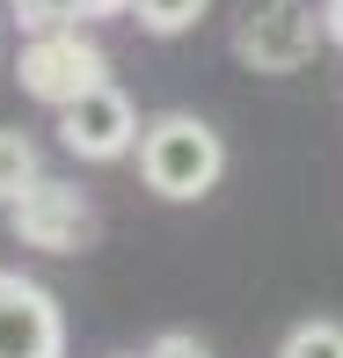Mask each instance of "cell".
<instances>
[{"label": "cell", "mask_w": 343, "mask_h": 358, "mask_svg": "<svg viewBox=\"0 0 343 358\" xmlns=\"http://www.w3.org/2000/svg\"><path fill=\"white\" fill-rule=\"evenodd\" d=\"M226 176V139L212 132L205 117L175 110V117H154L139 132V183L168 205H198L212 183Z\"/></svg>", "instance_id": "obj_1"}, {"label": "cell", "mask_w": 343, "mask_h": 358, "mask_svg": "<svg viewBox=\"0 0 343 358\" xmlns=\"http://www.w3.org/2000/svg\"><path fill=\"white\" fill-rule=\"evenodd\" d=\"M59 146H66L73 161H117L139 146V110L132 95L117 88V80H95L88 95H73L66 110H59Z\"/></svg>", "instance_id": "obj_5"}, {"label": "cell", "mask_w": 343, "mask_h": 358, "mask_svg": "<svg viewBox=\"0 0 343 358\" xmlns=\"http://www.w3.org/2000/svg\"><path fill=\"white\" fill-rule=\"evenodd\" d=\"M132 358H154V351H132Z\"/></svg>", "instance_id": "obj_14"}, {"label": "cell", "mask_w": 343, "mask_h": 358, "mask_svg": "<svg viewBox=\"0 0 343 358\" xmlns=\"http://www.w3.org/2000/svg\"><path fill=\"white\" fill-rule=\"evenodd\" d=\"M44 176V154L29 132H15V124H0V205H15L29 183Z\"/></svg>", "instance_id": "obj_7"}, {"label": "cell", "mask_w": 343, "mask_h": 358, "mask_svg": "<svg viewBox=\"0 0 343 358\" xmlns=\"http://www.w3.org/2000/svg\"><path fill=\"white\" fill-rule=\"evenodd\" d=\"M132 15L146 37H183V29L205 22V0H132Z\"/></svg>", "instance_id": "obj_8"}, {"label": "cell", "mask_w": 343, "mask_h": 358, "mask_svg": "<svg viewBox=\"0 0 343 358\" xmlns=\"http://www.w3.org/2000/svg\"><path fill=\"white\" fill-rule=\"evenodd\" d=\"M15 80H22V95H37L44 110H66L73 95H88L95 80H110V59H103V44H95L80 22H66V29H37V37H22Z\"/></svg>", "instance_id": "obj_3"}, {"label": "cell", "mask_w": 343, "mask_h": 358, "mask_svg": "<svg viewBox=\"0 0 343 358\" xmlns=\"http://www.w3.org/2000/svg\"><path fill=\"white\" fill-rule=\"evenodd\" d=\"M321 22H329V37L343 44V0H321Z\"/></svg>", "instance_id": "obj_13"}, {"label": "cell", "mask_w": 343, "mask_h": 358, "mask_svg": "<svg viewBox=\"0 0 343 358\" xmlns=\"http://www.w3.org/2000/svg\"><path fill=\"white\" fill-rule=\"evenodd\" d=\"M110 15H132V0H80V22H110Z\"/></svg>", "instance_id": "obj_12"}, {"label": "cell", "mask_w": 343, "mask_h": 358, "mask_svg": "<svg viewBox=\"0 0 343 358\" xmlns=\"http://www.w3.org/2000/svg\"><path fill=\"white\" fill-rule=\"evenodd\" d=\"M321 37H329V22H321L307 0H249V8L234 15V59L249 73H270V80L300 73Z\"/></svg>", "instance_id": "obj_2"}, {"label": "cell", "mask_w": 343, "mask_h": 358, "mask_svg": "<svg viewBox=\"0 0 343 358\" xmlns=\"http://www.w3.org/2000/svg\"><path fill=\"white\" fill-rule=\"evenodd\" d=\"M8 220H15V241H29V249H44V256H80L95 241L88 190H80V183H59V176H37V183L8 205Z\"/></svg>", "instance_id": "obj_4"}, {"label": "cell", "mask_w": 343, "mask_h": 358, "mask_svg": "<svg viewBox=\"0 0 343 358\" xmlns=\"http://www.w3.org/2000/svg\"><path fill=\"white\" fill-rule=\"evenodd\" d=\"M154 358H212L190 329H168V336H154Z\"/></svg>", "instance_id": "obj_11"}, {"label": "cell", "mask_w": 343, "mask_h": 358, "mask_svg": "<svg viewBox=\"0 0 343 358\" xmlns=\"http://www.w3.org/2000/svg\"><path fill=\"white\" fill-rule=\"evenodd\" d=\"M277 358H343V322H329V315L292 322L285 344H277Z\"/></svg>", "instance_id": "obj_9"}, {"label": "cell", "mask_w": 343, "mask_h": 358, "mask_svg": "<svg viewBox=\"0 0 343 358\" xmlns=\"http://www.w3.org/2000/svg\"><path fill=\"white\" fill-rule=\"evenodd\" d=\"M15 22H22V37L66 29V22H80V0H15Z\"/></svg>", "instance_id": "obj_10"}, {"label": "cell", "mask_w": 343, "mask_h": 358, "mask_svg": "<svg viewBox=\"0 0 343 358\" xmlns=\"http://www.w3.org/2000/svg\"><path fill=\"white\" fill-rule=\"evenodd\" d=\"M0 358H66V315L22 271H0Z\"/></svg>", "instance_id": "obj_6"}]
</instances>
